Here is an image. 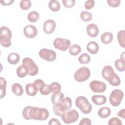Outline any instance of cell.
Listing matches in <instances>:
<instances>
[{"label": "cell", "instance_id": "obj_1", "mask_svg": "<svg viewBox=\"0 0 125 125\" xmlns=\"http://www.w3.org/2000/svg\"><path fill=\"white\" fill-rule=\"evenodd\" d=\"M22 116L26 120L44 121L48 118L49 112L44 108L26 106L22 110Z\"/></svg>", "mask_w": 125, "mask_h": 125}, {"label": "cell", "instance_id": "obj_2", "mask_svg": "<svg viewBox=\"0 0 125 125\" xmlns=\"http://www.w3.org/2000/svg\"><path fill=\"white\" fill-rule=\"evenodd\" d=\"M102 75L104 79L107 81L112 86H118L121 83L120 77L114 72L110 65L104 66L102 71Z\"/></svg>", "mask_w": 125, "mask_h": 125}, {"label": "cell", "instance_id": "obj_3", "mask_svg": "<svg viewBox=\"0 0 125 125\" xmlns=\"http://www.w3.org/2000/svg\"><path fill=\"white\" fill-rule=\"evenodd\" d=\"M72 107V100L69 97H64L59 103L54 104L53 106L54 113L57 116L61 117L62 114Z\"/></svg>", "mask_w": 125, "mask_h": 125}, {"label": "cell", "instance_id": "obj_4", "mask_svg": "<svg viewBox=\"0 0 125 125\" xmlns=\"http://www.w3.org/2000/svg\"><path fill=\"white\" fill-rule=\"evenodd\" d=\"M75 104L84 114L90 113L92 109V105L89 103L87 99L83 96H80L76 98Z\"/></svg>", "mask_w": 125, "mask_h": 125}, {"label": "cell", "instance_id": "obj_5", "mask_svg": "<svg viewBox=\"0 0 125 125\" xmlns=\"http://www.w3.org/2000/svg\"><path fill=\"white\" fill-rule=\"evenodd\" d=\"M0 43L4 47H9L11 45L12 32L6 26H1L0 29Z\"/></svg>", "mask_w": 125, "mask_h": 125}, {"label": "cell", "instance_id": "obj_6", "mask_svg": "<svg viewBox=\"0 0 125 125\" xmlns=\"http://www.w3.org/2000/svg\"><path fill=\"white\" fill-rule=\"evenodd\" d=\"M79 117V114L75 109H68L65 111L61 116L62 121L67 124L76 122Z\"/></svg>", "mask_w": 125, "mask_h": 125}, {"label": "cell", "instance_id": "obj_7", "mask_svg": "<svg viewBox=\"0 0 125 125\" xmlns=\"http://www.w3.org/2000/svg\"><path fill=\"white\" fill-rule=\"evenodd\" d=\"M22 63L24 65L28 71V75L31 76H34L38 74L39 68L37 65L30 58L25 57L22 61Z\"/></svg>", "mask_w": 125, "mask_h": 125}, {"label": "cell", "instance_id": "obj_8", "mask_svg": "<svg viewBox=\"0 0 125 125\" xmlns=\"http://www.w3.org/2000/svg\"><path fill=\"white\" fill-rule=\"evenodd\" d=\"M91 73L88 68L82 67L78 69L75 72L74 77L75 80L80 83L87 80L90 77Z\"/></svg>", "mask_w": 125, "mask_h": 125}, {"label": "cell", "instance_id": "obj_9", "mask_svg": "<svg viewBox=\"0 0 125 125\" xmlns=\"http://www.w3.org/2000/svg\"><path fill=\"white\" fill-rule=\"evenodd\" d=\"M124 92L120 89L113 90L109 96V102L113 106H119L124 98Z\"/></svg>", "mask_w": 125, "mask_h": 125}, {"label": "cell", "instance_id": "obj_10", "mask_svg": "<svg viewBox=\"0 0 125 125\" xmlns=\"http://www.w3.org/2000/svg\"><path fill=\"white\" fill-rule=\"evenodd\" d=\"M53 45L56 49L64 51L70 48L71 42L70 40L66 39L57 38L54 40Z\"/></svg>", "mask_w": 125, "mask_h": 125}, {"label": "cell", "instance_id": "obj_11", "mask_svg": "<svg viewBox=\"0 0 125 125\" xmlns=\"http://www.w3.org/2000/svg\"><path fill=\"white\" fill-rule=\"evenodd\" d=\"M39 55L42 59L48 62H53L57 57L55 51L46 48L41 49L39 51Z\"/></svg>", "mask_w": 125, "mask_h": 125}, {"label": "cell", "instance_id": "obj_12", "mask_svg": "<svg viewBox=\"0 0 125 125\" xmlns=\"http://www.w3.org/2000/svg\"><path fill=\"white\" fill-rule=\"evenodd\" d=\"M89 87L93 92L97 93H103L106 89V85L104 82L97 80L92 81L89 84Z\"/></svg>", "mask_w": 125, "mask_h": 125}, {"label": "cell", "instance_id": "obj_13", "mask_svg": "<svg viewBox=\"0 0 125 125\" xmlns=\"http://www.w3.org/2000/svg\"><path fill=\"white\" fill-rule=\"evenodd\" d=\"M23 33L25 37L28 38H34L36 37L38 34V30L37 28L31 24L26 25L23 28Z\"/></svg>", "mask_w": 125, "mask_h": 125}, {"label": "cell", "instance_id": "obj_14", "mask_svg": "<svg viewBox=\"0 0 125 125\" xmlns=\"http://www.w3.org/2000/svg\"><path fill=\"white\" fill-rule=\"evenodd\" d=\"M56 27V23L54 20H48L43 24V29L47 34H52L55 30Z\"/></svg>", "mask_w": 125, "mask_h": 125}, {"label": "cell", "instance_id": "obj_15", "mask_svg": "<svg viewBox=\"0 0 125 125\" xmlns=\"http://www.w3.org/2000/svg\"><path fill=\"white\" fill-rule=\"evenodd\" d=\"M86 32L89 37L91 38H95L99 34V29L96 24L91 23L87 26Z\"/></svg>", "mask_w": 125, "mask_h": 125}, {"label": "cell", "instance_id": "obj_16", "mask_svg": "<svg viewBox=\"0 0 125 125\" xmlns=\"http://www.w3.org/2000/svg\"><path fill=\"white\" fill-rule=\"evenodd\" d=\"M25 90L28 95L32 97L37 94L39 89L34 83H29L25 85Z\"/></svg>", "mask_w": 125, "mask_h": 125}, {"label": "cell", "instance_id": "obj_17", "mask_svg": "<svg viewBox=\"0 0 125 125\" xmlns=\"http://www.w3.org/2000/svg\"><path fill=\"white\" fill-rule=\"evenodd\" d=\"M86 49L90 54L94 55L98 52L99 46L96 42L91 41L87 44Z\"/></svg>", "mask_w": 125, "mask_h": 125}, {"label": "cell", "instance_id": "obj_18", "mask_svg": "<svg viewBox=\"0 0 125 125\" xmlns=\"http://www.w3.org/2000/svg\"><path fill=\"white\" fill-rule=\"evenodd\" d=\"M93 103L97 105L104 104L106 102V98L104 95H94L91 97Z\"/></svg>", "mask_w": 125, "mask_h": 125}, {"label": "cell", "instance_id": "obj_19", "mask_svg": "<svg viewBox=\"0 0 125 125\" xmlns=\"http://www.w3.org/2000/svg\"><path fill=\"white\" fill-rule=\"evenodd\" d=\"M121 56L120 59L115 61V66L120 72H124L125 70V57Z\"/></svg>", "mask_w": 125, "mask_h": 125}, {"label": "cell", "instance_id": "obj_20", "mask_svg": "<svg viewBox=\"0 0 125 125\" xmlns=\"http://www.w3.org/2000/svg\"><path fill=\"white\" fill-rule=\"evenodd\" d=\"M113 39V35L110 32H105L102 34L101 41L104 44H108L110 43Z\"/></svg>", "mask_w": 125, "mask_h": 125}, {"label": "cell", "instance_id": "obj_21", "mask_svg": "<svg viewBox=\"0 0 125 125\" xmlns=\"http://www.w3.org/2000/svg\"><path fill=\"white\" fill-rule=\"evenodd\" d=\"M64 98V95L61 91L53 93L51 96V101L53 104L60 103Z\"/></svg>", "mask_w": 125, "mask_h": 125}, {"label": "cell", "instance_id": "obj_22", "mask_svg": "<svg viewBox=\"0 0 125 125\" xmlns=\"http://www.w3.org/2000/svg\"><path fill=\"white\" fill-rule=\"evenodd\" d=\"M12 91L13 94L17 96H21L23 93V88L21 84L19 83H14L11 87Z\"/></svg>", "mask_w": 125, "mask_h": 125}, {"label": "cell", "instance_id": "obj_23", "mask_svg": "<svg viewBox=\"0 0 125 125\" xmlns=\"http://www.w3.org/2000/svg\"><path fill=\"white\" fill-rule=\"evenodd\" d=\"M20 60V55L17 53H11L7 57L8 62L11 64H16L19 62Z\"/></svg>", "mask_w": 125, "mask_h": 125}, {"label": "cell", "instance_id": "obj_24", "mask_svg": "<svg viewBox=\"0 0 125 125\" xmlns=\"http://www.w3.org/2000/svg\"><path fill=\"white\" fill-rule=\"evenodd\" d=\"M111 110L108 107L100 108L98 112L99 116L101 118H106L111 114Z\"/></svg>", "mask_w": 125, "mask_h": 125}, {"label": "cell", "instance_id": "obj_25", "mask_svg": "<svg viewBox=\"0 0 125 125\" xmlns=\"http://www.w3.org/2000/svg\"><path fill=\"white\" fill-rule=\"evenodd\" d=\"M17 75L20 78H24L28 74V71L26 67L23 64L20 65L17 68Z\"/></svg>", "mask_w": 125, "mask_h": 125}, {"label": "cell", "instance_id": "obj_26", "mask_svg": "<svg viewBox=\"0 0 125 125\" xmlns=\"http://www.w3.org/2000/svg\"><path fill=\"white\" fill-rule=\"evenodd\" d=\"M49 9L53 12H57L61 8V5L59 2L56 0H51L48 3Z\"/></svg>", "mask_w": 125, "mask_h": 125}, {"label": "cell", "instance_id": "obj_27", "mask_svg": "<svg viewBox=\"0 0 125 125\" xmlns=\"http://www.w3.org/2000/svg\"><path fill=\"white\" fill-rule=\"evenodd\" d=\"M117 39L120 45L123 47H125V31L124 30H121L117 34Z\"/></svg>", "mask_w": 125, "mask_h": 125}, {"label": "cell", "instance_id": "obj_28", "mask_svg": "<svg viewBox=\"0 0 125 125\" xmlns=\"http://www.w3.org/2000/svg\"><path fill=\"white\" fill-rule=\"evenodd\" d=\"M6 81L5 79L1 77H0V99L3 98L6 95Z\"/></svg>", "mask_w": 125, "mask_h": 125}, {"label": "cell", "instance_id": "obj_29", "mask_svg": "<svg viewBox=\"0 0 125 125\" xmlns=\"http://www.w3.org/2000/svg\"><path fill=\"white\" fill-rule=\"evenodd\" d=\"M81 50L82 49L80 45L74 44L70 47L69 53L72 56H77L81 52Z\"/></svg>", "mask_w": 125, "mask_h": 125}, {"label": "cell", "instance_id": "obj_30", "mask_svg": "<svg viewBox=\"0 0 125 125\" xmlns=\"http://www.w3.org/2000/svg\"><path fill=\"white\" fill-rule=\"evenodd\" d=\"M40 18V15L39 13L35 11H32L30 12L27 15L28 20L31 22H36Z\"/></svg>", "mask_w": 125, "mask_h": 125}, {"label": "cell", "instance_id": "obj_31", "mask_svg": "<svg viewBox=\"0 0 125 125\" xmlns=\"http://www.w3.org/2000/svg\"><path fill=\"white\" fill-rule=\"evenodd\" d=\"M78 60L80 63L83 64H88L90 62L91 58L88 54L84 53L79 57Z\"/></svg>", "mask_w": 125, "mask_h": 125}, {"label": "cell", "instance_id": "obj_32", "mask_svg": "<svg viewBox=\"0 0 125 125\" xmlns=\"http://www.w3.org/2000/svg\"><path fill=\"white\" fill-rule=\"evenodd\" d=\"M80 18L84 22H88L92 20V14L88 11H83L80 14Z\"/></svg>", "mask_w": 125, "mask_h": 125}, {"label": "cell", "instance_id": "obj_33", "mask_svg": "<svg viewBox=\"0 0 125 125\" xmlns=\"http://www.w3.org/2000/svg\"><path fill=\"white\" fill-rule=\"evenodd\" d=\"M39 91L40 93L43 95H49L51 92L50 85L46 84L45 83L40 88Z\"/></svg>", "mask_w": 125, "mask_h": 125}, {"label": "cell", "instance_id": "obj_34", "mask_svg": "<svg viewBox=\"0 0 125 125\" xmlns=\"http://www.w3.org/2000/svg\"><path fill=\"white\" fill-rule=\"evenodd\" d=\"M31 1L30 0H22L20 3L21 9L23 10H28L31 6Z\"/></svg>", "mask_w": 125, "mask_h": 125}, {"label": "cell", "instance_id": "obj_35", "mask_svg": "<svg viewBox=\"0 0 125 125\" xmlns=\"http://www.w3.org/2000/svg\"><path fill=\"white\" fill-rule=\"evenodd\" d=\"M50 86L51 88V91L53 93L61 91L62 86L59 83L53 82L50 84Z\"/></svg>", "mask_w": 125, "mask_h": 125}, {"label": "cell", "instance_id": "obj_36", "mask_svg": "<svg viewBox=\"0 0 125 125\" xmlns=\"http://www.w3.org/2000/svg\"><path fill=\"white\" fill-rule=\"evenodd\" d=\"M108 124L109 125H122V122L119 118L117 117H113L108 121Z\"/></svg>", "mask_w": 125, "mask_h": 125}, {"label": "cell", "instance_id": "obj_37", "mask_svg": "<svg viewBox=\"0 0 125 125\" xmlns=\"http://www.w3.org/2000/svg\"><path fill=\"white\" fill-rule=\"evenodd\" d=\"M75 0H62V2L64 7L67 8H72L75 4Z\"/></svg>", "mask_w": 125, "mask_h": 125}, {"label": "cell", "instance_id": "obj_38", "mask_svg": "<svg viewBox=\"0 0 125 125\" xmlns=\"http://www.w3.org/2000/svg\"><path fill=\"white\" fill-rule=\"evenodd\" d=\"M108 4L112 7H117L120 5V0H107Z\"/></svg>", "mask_w": 125, "mask_h": 125}, {"label": "cell", "instance_id": "obj_39", "mask_svg": "<svg viewBox=\"0 0 125 125\" xmlns=\"http://www.w3.org/2000/svg\"><path fill=\"white\" fill-rule=\"evenodd\" d=\"M95 5V1L93 0H89L86 1L84 4V7L87 10L91 9Z\"/></svg>", "mask_w": 125, "mask_h": 125}, {"label": "cell", "instance_id": "obj_40", "mask_svg": "<svg viewBox=\"0 0 125 125\" xmlns=\"http://www.w3.org/2000/svg\"><path fill=\"white\" fill-rule=\"evenodd\" d=\"M91 120L87 118H83L79 123V125H91Z\"/></svg>", "mask_w": 125, "mask_h": 125}, {"label": "cell", "instance_id": "obj_41", "mask_svg": "<svg viewBox=\"0 0 125 125\" xmlns=\"http://www.w3.org/2000/svg\"><path fill=\"white\" fill-rule=\"evenodd\" d=\"M34 84L36 85V86L37 87V88H38L39 90L40 88L45 83L44 82V81L41 79H37L34 82Z\"/></svg>", "mask_w": 125, "mask_h": 125}, {"label": "cell", "instance_id": "obj_42", "mask_svg": "<svg viewBox=\"0 0 125 125\" xmlns=\"http://www.w3.org/2000/svg\"><path fill=\"white\" fill-rule=\"evenodd\" d=\"M14 2V0H0V1L1 4L4 6L11 5Z\"/></svg>", "mask_w": 125, "mask_h": 125}, {"label": "cell", "instance_id": "obj_43", "mask_svg": "<svg viewBox=\"0 0 125 125\" xmlns=\"http://www.w3.org/2000/svg\"><path fill=\"white\" fill-rule=\"evenodd\" d=\"M61 123L59 122V121L56 119V118H52L50 120L48 123V125H61Z\"/></svg>", "mask_w": 125, "mask_h": 125}, {"label": "cell", "instance_id": "obj_44", "mask_svg": "<svg viewBox=\"0 0 125 125\" xmlns=\"http://www.w3.org/2000/svg\"><path fill=\"white\" fill-rule=\"evenodd\" d=\"M117 115L123 118V119H125V109L123 108V109L119 110L117 112Z\"/></svg>", "mask_w": 125, "mask_h": 125}]
</instances>
